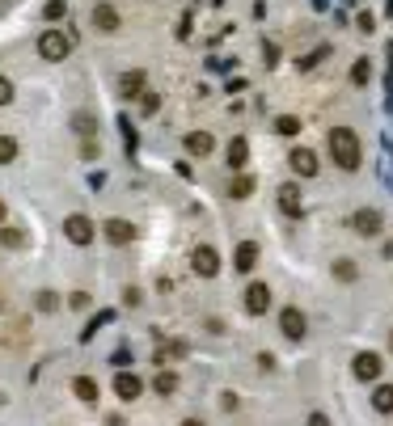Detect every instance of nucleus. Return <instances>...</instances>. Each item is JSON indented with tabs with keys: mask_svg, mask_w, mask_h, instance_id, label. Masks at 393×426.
Here are the masks:
<instances>
[{
	"mask_svg": "<svg viewBox=\"0 0 393 426\" xmlns=\"http://www.w3.org/2000/svg\"><path fill=\"white\" fill-rule=\"evenodd\" d=\"M330 156L339 169H360V135L351 127H334L330 131Z\"/></svg>",
	"mask_w": 393,
	"mask_h": 426,
	"instance_id": "obj_1",
	"label": "nucleus"
},
{
	"mask_svg": "<svg viewBox=\"0 0 393 426\" xmlns=\"http://www.w3.org/2000/svg\"><path fill=\"white\" fill-rule=\"evenodd\" d=\"M68 51H72V38H68V34H59V30H47V34L38 38V55H42V59H51V63L68 59Z\"/></svg>",
	"mask_w": 393,
	"mask_h": 426,
	"instance_id": "obj_2",
	"label": "nucleus"
},
{
	"mask_svg": "<svg viewBox=\"0 0 393 426\" xmlns=\"http://www.w3.org/2000/svg\"><path fill=\"white\" fill-rule=\"evenodd\" d=\"M191 270H195L199 279H216V275H220V253H216L212 245H199V249L191 253Z\"/></svg>",
	"mask_w": 393,
	"mask_h": 426,
	"instance_id": "obj_3",
	"label": "nucleus"
},
{
	"mask_svg": "<svg viewBox=\"0 0 393 426\" xmlns=\"http://www.w3.org/2000/svg\"><path fill=\"white\" fill-rule=\"evenodd\" d=\"M64 237H68L72 245H89V241H93V220H89V215H68V220H64Z\"/></svg>",
	"mask_w": 393,
	"mask_h": 426,
	"instance_id": "obj_4",
	"label": "nucleus"
},
{
	"mask_svg": "<svg viewBox=\"0 0 393 426\" xmlns=\"http://www.w3.org/2000/svg\"><path fill=\"white\" fill-rule=\"evenodd\" d=\"M267 308H271V287L267 283H250L246 287V313L250 317H262Z\"/></svg>",
	"mask_w": 393,
	"mask_h": 426,
	"instance_id": "obj_5",
	"label": "nucleus"
},
{
	"mask_svg": "<svg viewBox=\"0 0 393 426\" xmlns=\"http://www.w3.org/2000/svg\"><path fill=\"white\" fill-rule=\"evenodd\" d=\"M279 330H284V338L301 342V338H305V330H309V321H305V313H301V308H284V313H279Z\"/></svg>",
	"mask_w": 393,
	"mask_h": 426,
	"instance_id": "obj_6",
	"label": "nucleus"
},
{
	"mask_svg": "<svg viewBox=\"0 0 393 426\" xmlns=\"http://www.w3.org/2000/svg\"><path fill=\"white\" fill-rule=\"evenodd\" d=\"M351 372H356V380H381V355H373V351H360L356 355V363H351Z\"/></svg>",
	"mask_w": 393,
	"mask_h": 426,
	"instance_id": "obj_7",
	"label": "nucleus"
},
{
	"mask_svg": "<svg viewBox=\"0 0 393 426\" xmlns=\"http://www.w3.org/2000/svg\"><path fill=\"white\" fill-rule=\"evenodd\" d=\"M114 393H119L123 401H135V397L144 393V380L131 376V372H119V376H114Z\"/></svg>",
	"mask_w": 393,
	"mask_h": 426,
	"instance_id": "obj_8",
	"label": "nucleus"
},
{
	"mask_svg": "<svg viewBox=\"0 0 393 426\" xmlns=\"http://www.w3.org/2000/svg\"><path fill=\"white\" fill-rule=\"evenodd\" d=\"M279 207H284V215H292V220L301 215V186H296V182H284V186H279Z\"/></svg>",
	"mask_w": 393,
	"mask_h": 426,
	"instance_id": "obj_9",
	"label": "nucleus"
},
{
	"mask_svg": "<svg viewBox=\"0 0 393 426\" xmlns=\"http://www.w3.org/2000/svg\"><path fill=\"white\" fill-rule=\"evenodd\" d=\"M351 224H356V232H360V237H377V232H381V211L364 207V211H356V220H351Z\"/></svg>",
	"mask_w": 393,
	"mask_h": 426,
	"instance_id": "obj_10",
	"label": "nucleus"
},
{
	"mask_svg": "<svg viewBox=\"0 0 393 426\" xmlns=\"http://www.w3.org/2000/svg\"><path fill=\"white\" fill-rule=\"evenodd\" d=\"M182 148H186V152H191V156H207V152H212V148H216V139H212V135H207V131H191V135H186V139H182Z\"/></svg>",
	"mask_w": 393,
	"mask_h": 426,
	"instance_id": "obj_11",
	"label": "nucleus"
},
{
	"mask_svg": "<svg viewBox=\"0 0 393 426\" xmlns=\"http://www.w3.org/2000/svg\"><path fill=\"white\" fill-rule=\"evenodd\" d=\"M288 161H292V169H296L301 177H313V173H318V156H313L309 148H292Z\"/></svg>",
	"mask_w": 393,
	"mask_h": 426,
	"instance_id": "obj_12",
	"label": "nucleus"
},
{
	"mask_svg": "<svg viewBox=\"0 0 393 426\" xmlns=\"http://www.w3.org/2000/svg\"><path fill=\"white\" fill-rule=\"evenodd\" d=\"M131 237H135V228H131L127 220H106V241H110V245H127Z\"/></svg>",
	"mask_w": 393,
	"mask_h": 426,
	"instance_id": "obj_13",
	"label": "nucleus"
},
{
	"mask_svg": "<svg viewBox=\"0 0 393 426\" xmlns=\"http://www.w3.org/2000/svg\"><path fill=\"white\" fill-rule=\"evenodd\" d=\"M254 262H258V245H254V241H241V245H237V270L250 275Z\"/></svg>",
	"mask_w": 393,
	"mask_h": 426,
	"instance_id": "obj_14",
	"label": "nucleus"
},
{
	"mask_svg": "<svg viewBox=\"0 0 393 426\" xmlns=\"http://www.w3.org/2000/svg\"><path fill=\"white\" fill-rule=\"evenodd\" d=\"M93 25L110 34V30H119V13H114L110 4H97V8H93Z\"/></svg>",
	"mask_w": 393,
	"mask_h": 426,
	"instance_id": "obj_15",
	"label": "nucleus"
},
{
	"mask_svg": "<svg viewBox=\"0 0 393 426\" xmlns=\"http://www.w3.org/2000/svg\"><path fill=\"white\" fill-rule=\"evenodd\" d=\"M140 89H144V72H123V76H119V93H123V97H135Z\"/></svg>",
	"mask_w": 393,
	"mask_h": 426,
	"instance_id": "obj_16",
	"label": "nucleus"
},
{
	"mask_svg": "<svg viewBox=\"0 0 393 426\" xmlns=\"http://www.w3.org/2000/svg\"><path fill=\"white\" fill-rule=\"evenodd\" d=\"M373 410H377V414H393V384H377V393H373Z\"/></svg>",
	"mask_w": 393,
	"mask_h": 426,
	"instance_id": "obj_17",
	"label": "nucleus"
},
{
	"mask_svg": "<svg viewBox=\"0 0 393 426\" xmlns=\"http://www.w3.org/2000/svg\"><path fill=\"white\" fill-rule=\"evenodd\" d=\"M246 161H250V144H246V139H233V144H229V165L241 169Z\"/></svg>",
	"mask_w": 393,
	"mask_h": 426,
	"instance_id": "obj_18",
	"label": "nucleus"
},
{
	"mask_svg": "<svg viewBox=\"0 0 393 426\" xmlns=\"http://www.w3.org/2000/svg\"><path fill=\"white\" fill-rule=\"evenodd\" d=\"M72 389H76V397H80V401H97V384H93L89 376H76V380H72Z\"/></svg>",
	"mask_w": 393,
	"mask_h": 426,
	"instance_id": "obj_19",
	"label": "nucleus"
},
{
	"mask_svg": "<svg viewBox=\"0 0 393 426\" xmlns=\"http://www.w3.org/2000/svg\"><path fill=\"white\" fill-rule=\"evenodd\" d=\"M368 76H373V63L368 59H356L351 63V84H368Z\"/></svg>",
	"mask_w": 393,
	"mask_h": 426,
	"instance_id": "obj_20",
	"label": "nucleus"
},
{
	"mask_svg": "<svg viewBox=\"0 0 393 426\" xmlns=\"http://www.w3.org/2000/svg\"><path fill=\"white\" fill-rule=\"evenodd\" d=\"M229 194H233V199H246V194H254V177H246V173H241V177H233Z\"/></svg>",
	"mask_w": 393,
	"mask_h": 426,
	"instance_id": "obj_21",
	"label": "nucleus"
},
{
	"mask_svg": "<svg viewBox=\"0 0 393 426\" xmlns=\"http://www.w3.org/2000/svg\"><path fill=\"white\" fill-rule=\"evenodd\" d=\"M152 389H157V393H161V397H169V393H174V389H178V376H174V372H161V376H157V380H152Z\"/></svg>",
	"mask_w": 393,
	"mask_h": 426,
	"instance_id": "obj_22",
	"label": "nucleus"
},
{
	"mask_svg": "<svg viewBox=\"0 0 393 426\" xmlns=\"http://www.w3.org/2000/svg\"><path fill=\"white\" fill-rule=\"evenodd\" d=\"M275 131H279V135H296V131H301V118H296V114H284V118H275Z\"/></svg>",
	"mask_w": 393,
	"mask_h": 426,
	"instance_id": "obj_23",
	"label": "nucleus"
},
{
	"mask_svg": "<svg viewBox=\"0 0 393 426\" xmlns=\"http://www.w3.org/2000/svg\"><path fill=\"white\" fill-rule=\"evenodd\" d=\"M334 279H343V283H356V262L339 258V262H334Z\"/></svg>",
	"mask_w": 393,
	"mask_h": 426,
	"instance_id": "obj_24",
	"label": "nucleus"
},
{
	"mask_svg": "<svg viewBox=\"0 0 393 426\" xmlns=\"http://www.w3.org/2000/svg\"><path fill=\"white\" fill-rule=\"evenodd\" d=\"M8 161H17V139L0 135V165H8Z\"/></svg>",
	"mask_w": 393,
	"mask_h": 426,
	"instance_id": "obj_25",
	"label": "nucleus"
},
{
	"mask_svg": "<svg viewBox=\"0 0 393 426\" xmlns=\"http://www.w3.org/2000/svg\"><path fill=\"white\" fill-rule=\"evenodd\" d=\"M64 13H68V4H64V0H47V8H42V17H47V21H59Z\"/></svg>",
	"mask_w": 393,
	"mask_h": 426,
	"instance_id": "obj_26",
	"label": "nucleus"
},
{
	"mask_svg": "<svg viewBox=\"0 0 393 426\" xmlns=\"http://www.w3.org/2000/svg\"><path fill=\"white\" fill-rule=\"evenodd\" d=\"M0 245H4V249H17V245H21V232H17V228H0Z\"/></svg>",
	"mask_w": 393,
	"mask_h": 426,
	"instance_id": "obj_27",
	"label": "nucleus"
},
{
	"mask_svg": "<svg viewBox=\"0 0 393 426\" xmlns=\"http://www.w3.org/2000/svg\"><path fill=\"white\" fill-rule=\"evenodd\" d=\"M140 106H144V114H157V110H161V97H157V93H144Z\"/></svg>",
	"mask_w": 393,
	"mask_h": 426,
	"instance_id": "obj_28",
	"label": "nucleus"
},
{
	"mask_svg": "<svg viewBox=\"0 0 393 426\" xmlns=\"http://www.w3.org/2000/svg\"><path fill=\"white\" fill-rule=\"evenodd\" d=\"M34 304H38L42 313H51V308H55L59 300H55V292H38V300H34Z\"/></svg>",
	"mask_w": 393,
	"mask_h": 426,
	"instance_id": "obj_29",
	"label": "nucleus"
},
{
	"mask_svg": "<svg viewBox=\"0 0 393 426\" xmlns=\"http://www.w3.org/2000/svg\"><path fill=\"white\" fill-rule=\"evenodd\" d=\"M326 51H330V46H318L313 55H305V59H301V68H313V63H322V59H326Z\"/></svg>",
	"mask_w": 393,
	"mask_h": 426,
	"instance_id": "obj_30",
	"label": "nucleus"
},
{
	"mask_svg": "<svg viewBox=\"0 0 393 426\" xmlns=\"http://www.w3.org/2000/svg\"><path fill=\"white\" fill-rule=\"evenodd\" d=\"M8 101H13V80L0 76V106H8Z\"/></svg>",
	"mask_w": 393,
	"mask_h": 426,
	"instance_id": "obj_31",
	"label": "nucleus"
},
{
	"mask_svg": "<svg viewBox=\"0 0 393 426\" xmlns=\"http://www.w3.org/2000/svg\"><path fill=\"white\" fill-rule=\"evenodd\" d=\"M68 304H72V308H76V313H80V308H89V296H85V292H76V296H72V300H68Z\"/></svg>",
	"mask_w": 393,
	"mask_h": 426,
	"instance_id": "obj_32",
	"label": "nucleus"
},
{
	"mask_svg": "<svg viewBox=\"0 0 393 426\" xmlns=\"http://www.w3.org/2000/svg\"><path fill=\"white\" fill-rule=\"evenodd\" d=\"M309 426H330V418H326V414H313V418H309Z\"/></svg>",
	"mask_w": 393,
	"mask_h": 426,
	"instance_id": "obj_33",
	"label": "nucleus"
},
{
	"mask_svg": "<svg viewBox=\"0 0 393 426\" xmlns=\"http://www.w3.org/2000/svg\"><path fill=\"white\" fill-rule=\"evenodd\" d=\"M182 426H203V422H199V418H186V422H182Z\"/></svg>",
	"mask_w": 393,
	"mask_h": 426,
	"instance_id": "obj_34",
	"label": "nucleus"
},
{
	"mask_svg": "<svg viewBox=\"0 0 393 426\" xmlns=\"http://www.w3.org/2000/svg\"><path fill=\"white\" fill-rule=\"evenodd\" d=\"M4 215H8V211H4V203H0V224H4Z\"/></svg>",
	"mask_w": 393,
	"mask_h": 426,
	"instance_id": "obj_35",
	"label": "nucleus"
},
{
	"mask_svg": "<svg viewBox=\"0 0 393 426\" xmlns=\"http://www.w3.org/2000/svg\"><path fill=\"white\" fill-rule=\"evenodd\" d=\"M389 351H393V334H389Z\"/></svg>",
	"mask_w": 393,
	"mask_h": 426,
	"instance_id": "obj_36",
	"label": "nucleus"
}]
</instances>
